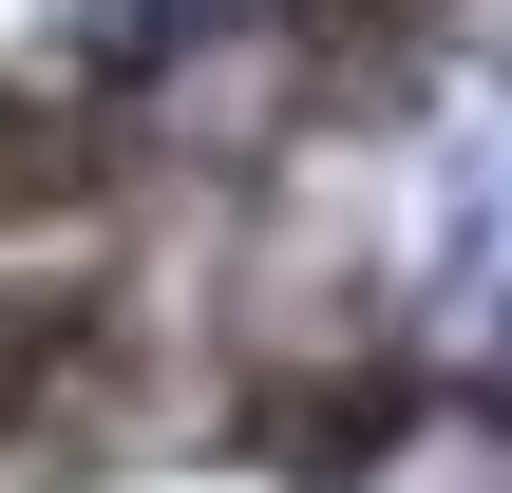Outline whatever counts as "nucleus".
I'll return each mask as SVG.
<instances>
[{"instance_id":"f03ea898","label":"nucleus","mask_w":512,"mask_h":493,"mask_svg":"<svg viewBox=\"0 0 512 493\" xmlns=\"http://www.w3.org/2000/svg\"><path fill=\"white\" fill-rule=\"evenodd\" d=\"M209 38H247V0H76V76H95V114H133V95L190 76Z\"/></svg>"},{"instance_id":"7ed1b4c3","label":"nucleus","mask_w":512,"mask_h":493,"mask_svg":"<svg viewBox=\"0 0 512 493\" xmlns=\"http://www.w3.org/2000/svg\"><path fill=\"white\" fill-rule=\"evenodd\" d=\"M95 190H114V133L57 114V95H0V228H57V209H95Z\"/></svg>"},{"instance_id":"f257e3e1","label":"nucleus","mask_w":512,"mask_h":493,"mask_svg":"<svg viewBox=\"0 0 512 493\" xmlns=\"http://www.w3.org/2000/svg\"><path fill=\"white\" fill-rule=\"evenodd\" d=\"M418 399H437V361L361 323V342H323V361H266L228 437H247L285 493H361V475H399V456H418Z\"/></svg>"}]
</instances>
